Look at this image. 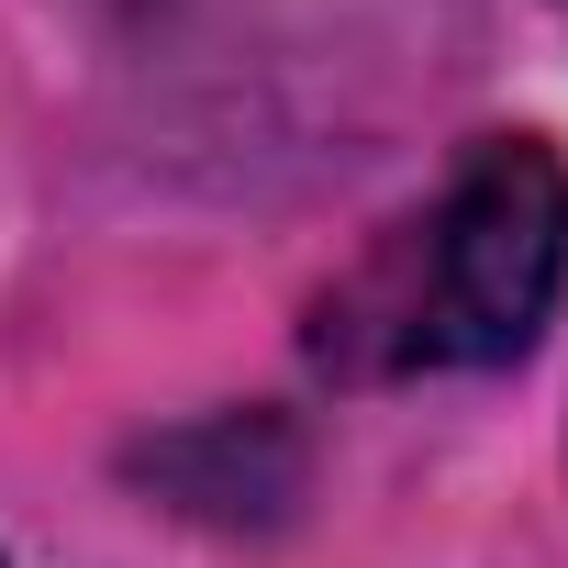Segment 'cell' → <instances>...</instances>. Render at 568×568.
<instances>
[{"instance_id":"2","label":"cell","mask_w":568,"mask_h":568,"mask_svg":"<svg viewBox=\"0 0 568 568\" xmlns=\"http://www.w3.org/2000/svg\"><path fill=\"white\" fill-rule=\"evenodd\" d=\"M156 490H179V513L201 524H278V501L302 490V446L278 424H201V435H168L134 457Z\"/></svg>"},{"instance_id":"3","label":"cell","mask_w":568,"mask_h":568,"mask_svg":"<svg viewBox=\"0 0 568 568\" xmlns=\"http://www.w3.org/2000/svg\"><path fill=\"white\" fill-rule=\"evenodd\" d=\"M557 12H568V0H557Z\"/></svg>"},{"instance_id":"1","label":"cell","mask_w":568,"mask_h":568,"mask_svg":"<svg viewBox=\"0 0 568 568\" xmlns=\"http://www.w3.org/2000/svg\"><path fill=\"white\" fill-rule=\"evenodd\" d=\"M568 291V168L535 134H490L424 223H402L346 291L324 302L313 346L357 379L390 368H501L546 335Z\"/></svg>"}]
</instances>
